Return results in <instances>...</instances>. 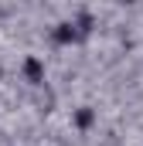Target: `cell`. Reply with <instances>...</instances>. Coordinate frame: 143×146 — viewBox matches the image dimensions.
Instances as JSON below:
<instances>
[{
	"label": "cell",
	"mask_w": 143,
	"mask_h": 146,
	"mask_svg": "<svg viewBox=\"0 0 143 146\" xmlns=\"http://www.w3.org/2000/svg\"><path fill=\"white\" fill-rule=\"evenodd\" d=\"M92 122H96V112L92 109H78L75 112V126H78V129H89Z\"/></svg>",
	"instance_id": "3"
},
{
	"label": "cell",
	"mask_w": 143,
	"mask_h": 146,
	"mask_svg": "<svg viewBox=\"0 0 143 146\" xmlns=\"http://www.w3.org/2000/svg\"><path fill=\"white\" fill-rule=\"evenodd\" d=\"M51 37H55V44H75V41L82 37V31L75 27V21H72V24L65 21V24H58V27L51 31Z\"/></svg>",
	"instance_id": "2"
},
{
	"label": "cell",
	"mask_w": 143,
	"mask_h": 146,
	"mask_svg": "<svg viewBox=\"0 0 143 146\" xmlns=\"http://www.w3.org/2000/svg\"><path fill=\"white\" fill-rule=\"evenodd\" d=\"M21 72H24V78H27L31 85H41V82H44V61L34 58V54H27L24 65H21Z\"/></svg>",
	"instance_id": "1"
}]
</instances>
